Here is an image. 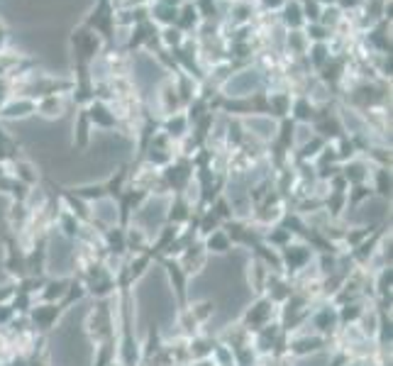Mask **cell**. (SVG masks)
I'll list each match as a JSON object with an SVG mask.
<instances>
[{
  "instance_id": "1",
  "label": "cell",
  "mask_w": 393,
  "mask_h": 366,
  "mask_svg": "<svg viewBox=\"0 0 393 366\" xmlns=\"http://www.w3.org/2000/svg\"><path fill=\"white\" fill-rule=\"evenodd\" d=\"M83 318H86L83 306L78 311H71L64 315L59 330L52 337L54 366H91L93 347L86 330H83Z\"/></svg>"
},
{
  "instance_id": "2",
  "label": "cell",
  "mask_w": 393,
  "mask_h": 366,
  "mask_svg": "<svg viewBox=\"0 0 393 366\" xmlns=\"http://www.w3.org/2000/svg\"><path fill=\"white\" fill-rule=\"evenodd\" d=\"M137 303H139V315H142V320L151 323V328L154 325L168 328L173 315H176L171 289H168L161 271H149L144 276L142 286L137 291Z\"/></svg>"
},
{
  "instance_id": "3",
  "label": "cell",
  "mask_w": 393,
  "mask_h": 366,
  "mask_svg": "<svg viewBox=\"0 0 393 366\" xmlns=\"http://www.w3.org/2000/svg\"><path fill=\"white\" fill-rule=\"evenodd\" d=\"M47 267L54 276H64L74 267V249L66 237H54L47 249Z\"/></svg>"
},
{
  "instance_id": "4",
  "label": "cell",
  "mask_w": 393,
  "mask_h": 366,
  "mask_svg": "<svg viewBox=\"0 0 393 366\" xmlns=\"http://www.w3.org/2000/svg\"><path fill=\"white\" fill-rule=\"evenodd\" d=\"M264 86V78H262V71L257 69H244L239 73H235L232 78H230L227 83H225V95H230V98H247V95H252L254 91H259Z\"/></svg>"
},
{
  "instance_id": "5",
  "label": "cell",
  "mask_w": 393,
  "mask_h": 366,
  "mask_svg": "<svg viewBox=\"0 0 393 366\" xmlns=\"http://www.w3.org/2000/svg\"><path fill=\"white\" fill-rule=\"evenodd\" d=\"M164 217H166V200H164V198L149 200L147 205H144L142 210H139L137 215H134V220H137V225H139V227L147 230V232H151V230L156 232V227H159V225L164 222Z\"/></svg>"
},
{
  "instance_id": "6",
  "label": "cell",
  "mask_w": 393,
  "mask_h": 366,
  "mask_svg": "<svg viewBox=\"0 0 393 366\" xmlns=\"http://www.w3.org/2000/svg\"><path fill=\"white\" fill-rule=\"evenodd\" d=\"M244 127L249 129L252 134L262 137V139H274V137H276V122H274L271 117H264V115L247 117Z\"/></svg>"
},
{
  "instance_id": "7",
  "label": "cell",
  "mask_w": 393,
  "mask_h": 366,
  "mask_svg": "<svg viewBox=\"0 0 393 366\" xmlns=\"http://www.w3.org/2000/svg\"><path fill=\"white\" fill-rule=\"evenodd\" d=\"M208 274L212 276V279L217 281V284H222V286H230L232 284V267H227V276L222 279V274H220V267H217V262L212 264L210 269H208ZM220 296H225V303H222V308L227 311V315H237V306L232 303V293H230V289H225Z\"/></svg>"
},
{
  "instance_id": "8",
  "label": "cell",
  "mask_w": 393,
  "mask_h": 366,
  "mask_svg": "<svg viewBox=\"0 0 393 366\" xmlns=\"http://www.w3.org/2000/svg\"><path fill=\"white\" fill-rule=\"evenodd\" d=\"M306 22L303 18V5L298 0H286L284 3V25L291 27V30H298V27Z\"/></svg>"
},
{
  "instance_id": "9",
  "label": "cell",
  "mask_w": 393,
  "mask_h": 366,
  "mask_svg": "<svg viewBox=\"0 0 393 366\" xmlns=\"http://www.w3.org/2000/svg\"><path fill=\"white\" fill-rule=\"evenodd\" d=\"M88 120L95 122V125L103 127V129L115 127V115H112L103 103H93L91 105V110H88Z\"/></svg>"
},
{
  "instance_id": "10",
  "label": "cell",
  "mask_w": 393,
  "mask_h": 366,
  "mask_svg": "<svg viewBox=\"0 0 393 366\" xmlns=\"http://www.w3.org/2000/svg\"><path fill=\"white\" fill-rule=\"evenodd\" d=\"M37 105L32 103V100H13V103H8L3 108V115L8 117V120H15V117H27L30 112H35Z\"/></svg>"
},
{
  "instance_id": "11",
  "label": "cell",
  "mask_w": 393,
  "mask_h": 366,
  "mask_svg": "<svg viewBox=\"0 0 393 366\" xmlns=\"http://www.w3.org/2000/svg\"><path fill=\"white\" fill-rule=\"evenodd\" d=\"M95 217L100 220V222H105V225H112L117 220V208H115V203L108 200V198H98L95 200Z\"/></svg>"
},
{
  "instance_id": "12",
  "label": "cell",
  "mask_w": 393,
  "mask_h": 366,
  "mask_svg": "<svg viewBox=\"0 0 393 366\" xmlns=\"http://www.w3.org/2000/svg\"><path fill=\"white\" fill-rule=\"evenodd\" d=\"M166 176H168V183H171L173 188H183V185L188 183V178H190V171H188L186 164H181V166H171V168H168Z\"/></svg>"
},
{
  "instance_id": "13",
  "label": "cell",
  "mask_w": 393,
  "mask_h": 366,
  "mask_svg": "<svg viewBox=\"0 0 393 366\" xmlns=\"http://www.w3.org/2000/svg\"><path fill=\"white\" fill-rule=\"evenodd\" d=\"M308 259H311V252H308L306 247H289V252H286V264H289L291 269L303 267Z\"/></svg>"
},
{
  "instance_id": "14",
  "label": "cell",
  "mask_w": 393,
  "mask_h": 366,
  "mask_svg": "<svg viewBox=\"0 0 393 366\" xmlns=\"http://www.w3.org/2000/svg\"><path fill=\"white\" fill-rule=\"evenodd\" d=\"M56 315H59V308H54V306L37 308V311H35V323H37V328L47 330L49 325H52L54 320H56Z\"/></svg>"
},
{
  "instance_id": "15",
  "label": "cell",
  "mask_w": 393,
  "mask_h": 366,
  "mask_svg": "<svg viewBox=\"0 0 393 366\" xmlns=\"http://www.w3.org/2000/svg\"><path fill=\"white\" fill-rule=\"evenodd\" d=\"M269 313H271V308H269V303H257L254 308L249 311V325H254V328H262L264 323H267Z\"/></svg>"
},
{
  "instance_id": "16",
  "label": "cell",
  "mask_w": 393,
  "mask_h": 366,
  "mask_svg": "<svg viewBox=\"0 0 393 366\" xmlns=\"http://www.w3.org/2000/svg\"><path fill=\"white\" fill-rule=\"evenodd\" d=\"M269 108H271V112H276V115H286V112L291 110L289 93H274L271 98H269Z\"/></svg>"
},
{
  "instance_id": "17",
  "label": "cell",
  "mask_w": 393,
  "mask_h": 366,
  "mask_svg": "<svg viewBox=\"0 0 393 366\" xmlns=\"http://www.w3.org/2000/svg\"><path fill=\"white\" fill-rule=\"evenodd\" d=\"M39 110H42L47 117H59L61 110H64V105H61V100L56 98V95H47V100L39 105Z\"/></svg>"
},
{
  "instance_id": "18",
  "label": "cell",
  "mask_w": 393,
  "mask_h": 366,
  "mask_svg": "<svg viewBox=\"0 0 393 366\" xmlns=\"http://www.w3.org/2000/svg\"><path fill=\"white\" fill-rule=\"evenodd\" d=\"M161 39H164L166 47H181L183 42V32L178 30V27H164V35H161Z\"/></svg>"
},
{
  "instance_id": "19",
  "label": "cell",
  "mask_w": 393,
  "mask_h": 366,
  "mask_svg": "<svg viewBox=\"0 0 393 366\" xmlns=\"http://www.w3.org/2000/svg\"><path fill=\"white\" fill-rule=\"evenodd\" d=\"M208 247H210V252H217V254H225V252L230 249V239H227V235L215 232L210 239H208Z\"/></svg>"
},
{
  "instance_id": "20",
  "label": "cell",
  "mask_w": 393,
  "mask_h": 366,
  "mask_svg": "<svg viewBox=\"0 0 393 366\" xmlns=\"http://www.w3.org/2000/svg\"><path fill=\"white\" fill-rule=\"evenodd\" d=\"M166 132L171 134V137H181V134L186 132V117H181V115L171 117V120L166 122Z\"/></svg>"
},
{
  "instance_id": "21",
  "label": "cell",
  "mask_w": 393,
  "mask_h": 366,
  "mask_svg": "<svg viewBox=\"0 0 393 366\" xmlns=\"http://www.w3.org/2000/svg\"><path fill=\"white\" fill-rule=\"evenodd\" d=\"M66 291H69L66 289V281H52V284L47 286V291H44V298H47V301H54V298L64 296Z\"/></svg>"
},
{
  "instance_id": "22",
  "label": "cell",
  "mask_w": 393,
  "mask_h": 366,
  "mask_svg": "<svg viewBox=\"0 0 393 366\" xmlns=\"http://www.w3.org/2000/svg\"><path fill=\"white\" fill-rule=\"evenodd\" d=\"M376 178H379V188H376V190H379L384 198H386V195H391V173L386 171V168H381V171L376 173Z\"/></svg>"
},
{
  "instance_id": "23",
  "label": "cell",
  "mask_w": 393,
  "mask_h": 366,
  "mask_svg": "<svg viewBox=\"0 0 393 366\" xmlns=\"http://www.w3.org/2000/svg\"><path fill=\"white\" fill-rule=\"evenodd\" d=\"M323 347V340H316V337H311V340H301V342H296V352H301V354H306V352H316V349Z\"/></svg>"
},
{
  "instance_id": "24",
  "label": "cell",
  "mask_w": 393,
  "mask_h": 366,
  "mask_svg": "<svg viewBox=\"0 0 393 366\" xmlns=\"http://www.w3.org/2000/svg\"><path fill=\"white\" fill-rule=\"evenodd\" d=\"M345 176H347V181L362 183V181H364V166H362V164H347Z\"/></svg>"
},
{
  "instance_id": "25",
  "label": "cell",
  "mask_w": 393,
  "mask_h": 366,
  "mask_svg": "<svg viewBox=\"0 0 393 366\" xmlns=\"http://www.w3.org/2000/svg\"><path fill=\"white\" fill-rule=\"evenodd\" d=\"M316 325H318V328L323 330V332H330V330H333V325H335V315L330 313V311H323V313H320L318 318H316Z\"/></svg>"
},
{
  "instance_id": "26",
  "label": "cell",
  "mask_w": 393,
  "mask_h": 366,
  "mask_svg": "<svg viewBox=\"0 0 393 366\" xmlns=\"http://www.w3.org/2000/svg\"><path fill=\"white\" fill-rule=\"evenodd\" d=\"M166 269H168V276H171V284L176 286V291L178 293H183V274L178 271V267H173V264H166Z\"/></svg>"
},
{
  "instance_id": "27",
  "label": "cell",
  "mask_w": 393,
  "mask_h": 366,
  "mask_svg": "<svg viewBox=\"0 0 393 366\" xmlns=\"http://www.w3.org/2000/svg\"><path fill=\"white\" fill-rule=\"evenodd\" d=\"M296 115H298V120H311L313 105L308 108V100H298V103H296Z\"/></svg>"
},
{
  "instance_id": "28",
  "label": "cell",
  "mask_w": 393,
  "mask_h": 366,
  "mask_svg": "<svg viewBox=\"0 0 393 366\" xmlns=\"http://www.w3.org/2000/svg\"><path fill=\"white\" fill-rule=\"evenodd\" d=\"M328 364V357L325 354H316V357H303L298 366H325Z\"/></svg>"
},
{
  "instance_id": "29",
  "label": "cell",
  "mask_w": 393,
  "mask_h": 366,
  "mask_svg": "<svg viewBox=\"0 0 393 366\" xmlns=\"http://www.w3.org/2000/svg\"><path fill=\"white\" fill-rule=\"evenodd\" d=\"M110 247H112V252L125 249V237H122V232H110Z\"/></svg>"
},
{
  "instance_id": "30",
  "label": "cell",
  "mask_w": 393,
  "mask_h": 366,
  "mask_svg": "<svg viewBox=\"0 0 393 366\" xmlns=\"http://www.w3.org/2000/svg\"><path fill=\"white\" fill-rule=\"evenodd\" d=\"M188 212H186V205L183 203H176V205L171 208V220H183Z\"/></svg>"
},
{
  "instance_id": "31",
  "label": "cell",
  "mask_w": 393,
  "mask_h": 366,
  "mask_svg": "<svg viewBox=\"0 0 393 366\" xmlns=\"http://www.w3.org/2000/svg\"><path fill=\"white\" fill-rule=\"evenodd\" d=\"M362 3H364V0H337L335 5H340V10H355Z\"/></svg>"
},
{
  "instance_id": "32",
  "label": "cell",
  "mask_w": 393,
  "mask_h": 366,
  "mask_svg": "<svg viewBox=\"0 0 393 366\" xmlns=\"http://www.w3.org/2000/svg\"><path fill=\"white\" fill-rule=\"evenodd\" d=\"M379 289H381V293H389V289H391V269L389 271H384V276H381V284H379Z\"/></svg>"
},
{
  "instance_id": "33",
  "label": "cell",
  "mask_w": 393,
  "mask_h": 366,
  "mask_svg": "<svg viewBox=\"0 0 393 366\" xmlns=\"http://www.w3.org/2000/svg\"><path fill=\"white\" fill-rule=\"evenodd\" d=\"M18 168H20V176L25 178L27 183H30V181H35V173H32V166H27V164H20Z\"/></svg>"
},
{
  "instance_id": "34",
  "label": "cell",
  "mask_w": 393,
  "mask_h": 366,
  "mask_svg": "<svg viewBox=\"0 0 393 366\" xmlns=\"http://www.w3.org/2000/svg\"><path fill=\"white\" fill-rule=\"evenodd\" d=\"M286 239H289V230H279L276 235H271V242H279V244L281 242H286Z\"/></svg>"
},
{
  "instance_id": "35",
  "label": "cell",
  "mask_w": 393,
  "mask_h": 366,
  "mask_svg": "<svg viewBox=\"0 0 393 366\" xmlns=\"http://www.w3.org/2000/svg\"><path fill=\"white\" fill-rule=\"evenodd\" d=\"M364 195H367V188H364V185H359V188L355 190V195H352V200H355V203H357V200H362V198H364Z\"/></svg>"
},
{
  "instance_id": "36",
  "label": "cell",
  "mask_w": 393,
  "mask_h": 366,
  "mask_svg": "<svg viewBox=\"0 0 393 366\" xmlns=\"http://www.w3.org/2000/svg\"><path fill=\"white\" fill-rule=\"evenodd\" d=\"M359 311H357V308H352V311H345V320H350V318H355V315H357Z\"/></svg>"
},
{
  "instance_id": "37",
  "label": "cell",
  "mask_w": 393,
  "mask_h": 366,
  "mask_svg": "<svg viewBox=\"0 0 393 366\" xmlns=\"http://www.w3.org/2000/svg\"><path fill=\"white\" fill-rule=\"evenodd\" d=\"M3 42H5V30L0 27V47H3Z\"/></svg>"
}]
</instances>
